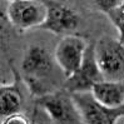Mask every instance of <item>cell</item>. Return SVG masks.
<instances>
[{
  "instance_id": "cell-1",
  "label": "cell",
  "mask_w": 124,
  "mask_h": 124,
  "mask_svg": "<svg viewBox=\"0 0 124 124\" xmlns=\"http://www.w3.org/2000/svg\"><path fill=\"white\" fill-rule=\"evenodd\" d=\"M94 58L104 80H124V44L119 39L100 38L94 44Z\"/></svg>"
},
{
  "instance_id": "cell-2",
  "label": "cell",
  "mask_w": 124,
  "mask_h": 124,
  "mask_svg": "<svg viewBox=\"0 0 124 124\" xmlns=\"http://www.w3.org/2000/svg\"><path fill=\"white\" fill-rule=\"evenodd\" d=\"M35 104L46 113L54 124H83L70 93L67 90L45 93L36 97Z\"/></svg>"
},
{
  "instance_id": "cell-3",
  "label": "cell",
  "mask_w": 124,
  "mask_h": 124,
  "mask_svg": "<svg viewBox=\"0 0 124 124\" xmlns=\"http://www.w3.org/2000/svg\"><path fill=\"white\" fill-rule=\"evenodd\" d=\"M83 124H116L124 116V105L107 108L93 98L90 92L70 93Z\"/></svg>"
},
{
  "instance_id": "cell-4",
  "label": "cell",
  "mask_w": 124,
  "mask_h": 124,
  "mask_svg": "<svg viewBox=\"0 0 124 124\" xmlns=\"http://www.w3.org/2000/svg\"><path fill=\"white\" fill-rule=\"evenodd\" d=\"M88 46V41L78 34L64 35L59 40L54 50V59L64 73L65 79L74 75L82 67Z\"/></svg>"
},
{
  "instance_id": "cell-5",
  "label": "cell",
  "mask_w": 124,
  "mask_h": 124,
  "mask_svg": "<svg viewBox=\"0 0 124 124\" xmlns=\"http://www.w3.org/2000/svg\"><path fill=\"white\" fill-rule=\"evenodd\" d=\"M46 14L45 1L38 0H13L9 1L6 9L9 21L20 30L40 28L46 19Z\"/></svg>"
},
{
  "instance_id": "cell-6",
  "label": "cell",
  "mask_w": 124,
  "mask_h": 124,
  "mask_svg": "<svg viewBox=\"0 0 124 124\" xmlns=\"http://www.w3.org/2000/svg\"><path fill=\"white\" fill-rule=\"evenodd\" d=\"M103 80L104 79L100 74L95 58H94V44H89L82 67L74 75L65 80L64 90H67L68 93L90 92L94 85Z\"/></svg>"
},
{
  "instance_id": "cell-7",
  "label": "cell",
  "mask_w": 124,
  "mask_h": 124,
  "mask_svg": "<svg viewBox=\"0 0 124 124\" xmlns=\"http://www.w3.org/2000/svg\"><path fill=\"white\" fill-rule=\"evenodd\" d=\"M45 4L48 8L46 19L39 29L54 34H65L78 28L79 15L70 6L56 1H45Z\"/></svg>"
},
{
  "instance_id": "cell-8",
  "label": "cell",
  "mask_w": 124,
  "mask_h": 124,
  "mask_svg": "<svg viewBox=\"0 0 124 124\" xmlns=\"http://www.w3.org/2000/svg\"><path fill=\"white\" fill-rule=\"evenodd\" d=\"M21 69L28 79L39 80V78L49 74L50 70L53 69L52 56L43 46H30L25 52L23 63H21Z\"/></svg>"
},
{
  "instance_id": "cell-9",
  "label": "cell",
  "mask_w": 124,
  "mask_h": 124,
  "mask_svg": "<svg viewBox=\"0 0 124 124\" xmlns=\"http://www.w3.org/2000/svg\"><path fill=\"white\" fill-rule=\"evenodd\" d=\"M90 93L99 104L107 108H120L124 105V80H103L94 85Z\"/></svg>"
},
{
  "instance_id": "cell-10",
  "label": "cell",
  "mask_w": 124,
  "mask_h": 124,
  "mask_svg": "<svg viewBox=\"0 0 124 124\" xmlns=\"http://www.w3.org/2000/svg\"><path fill=\"white\" fill-rule=\"evenodd\" d=\"M15 80L11 84H3L0 86V115L1 119L9 115L20 113L23 105V94L20 90V77L15 69Z\"/></svg>"
},
{
  "instance_id": "cell-11",
  "label": "cell",
  "mask_w": 124,
  "mask_h": 124,
  "mask_svg": "<svg viewBox=\"0 0 124 124\" xmlns=\"http://www.w3.org/2000/svg\"><path fill=\"white\" fill-rule=\"evenodd\" d=\"M108 18L114 24V26L118 29L119 40L124 44V1H119V4L114 9L107 13Z\"/></svg>"
},
{
  "instance_id": "cell-12",
  "label": "cell",
  "mask_w": 124,
  "mask_h": 124,
  "mask_svg": "<svg viewBox=\"0 0 124 124\" xmlns=\"http://www.w3.org/2000/svg\"><path fill=\"white\" fill-rule=\"evenodd\" d=\"M1 124H33V122L23 113H16L1 119Z\"/></svg>"
},
{
  "instance_id": "cell-13",
  "label": "cell",
  "mask_w": 124,
  "mask_h": 124,
  "mask_svg": "<svg viewBox=\"0 0 124 124\" xmlns=\"http://www.w3.org/2000/svg\"><path fill=\"white\" fill-rule=\"evenodd\" d=\"M118 4H119L118 0H99V1H94V5L97 8H99L101 11H104L105 14L108 11H110L112 9H114Z\"/></svg>"
}]
</instances>
